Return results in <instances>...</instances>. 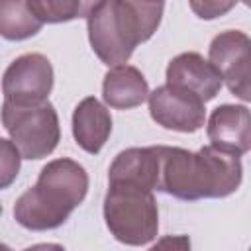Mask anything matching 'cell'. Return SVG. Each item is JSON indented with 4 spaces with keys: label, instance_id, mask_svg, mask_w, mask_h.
Wrapping results in <instances>:
<instances>
[{
    "label": "cell",
    "instance_id": "6",
    "mask_svg": "<svg viewBox=\"0 0 251 251\" xmlns=\"http://www.w3.org/2000/svg\"><path fill=\"white\" fill-rule=\"evenodd\" d=\"M212 67L229 92L243 102L251 100V39L245 31L227 29L218 33L208 49Z\"/></svg>",
    "mask_w": 251,
    "mask_h": 251
},
{
    "label": "cell",
    "instance_id": "2",
    "mask_svg": "<svg viewBox=\"0 0 251 251\" xmlns=\"http://www.w3.org/2000/svg\"><path fill=\"white\" fill-rule=\"evenodd\" d=\"M161 18L163 2L102 0L86 16L92 51L108 67L127 63L135 47L157 31Z\"/></svg>",
    "mask_w": 251,
    "mask_h": 251
},
{
    "label": "cell",
    "instance_id": "18",
    "mask_svg": "<svg viewBox=\"0 0 251 251\" xmlns=\"http://www.w3.org/2000/svg\"><path fill=\"white\" fill-rule=\"evenodd\" d=\"M241 2H243V4H245V6H249V0H241Z\"/></svg>",
    "mask_w": 251,
    "mask_h": 251
},
{
    "label": "cell",
    "instance_id": "13",
    "mask_svg": "<svg viewBox=\"0 0 251 251\" xmlns=\"http://www.w3.org/2000/svg\"><path fill=\"white\" fill-rule=\"evenodd\" d=\"M149 96V84L141 71L131 65H116L104 75L102 98L110 108L129 110L141 106Z\"/></svg>",
    "mask_w": 251,
    "mask_h": 251
},
{
    "label": "cell",
    "instance_id": "1",
    "mask_svg": "<svg viewBox=\"0 0 251 251\" xmlns=\"http://www.w3.org/2000/svg\"><path fill=\"white\" fill-rule=\"evenodd\" d=\"M243 178L241 159L235 153L206 145L198 151L159 145L157 190L178 200L226 198Z\"/></svg>",
    "mask_w": 251,
    "mask_h": 251
},
{
    "label": "cell",
    "instance_id": "17",
    "mask_svg": "<svg viewBox=\"0 0 251 251\" xmlns=\"http://www.w3.org/2000/svg\"><path fill=\"white\" fill-rule=\"evenodd\" d=\"M239 0H188L190 10L200 20H216L235 8Z\"/></svg>",
    "mask_w": 251,
    "mask_h": 251
},
{
    "label": "cell",
    "instance_id": "15",
    "mask_svg": "<svg viewBox=\"0 0 251 251\" xmlns=\"http://www.w3.org/2000/svg\"><path fill=\"white\" fill-rule=\"evenodd\" d=\"M102 0H29L31 10L43 24H65L86 18Z\"/></svg>",
    "mask_w": 251,
    "mask_h": 251
},
{
    "label": "cell",
    "instance_id": "4",
    "mask_svg": "<svg viewBox=\"0 0 251 251\" xmlns=\"http://www.w3.org/2000/svg\"><path fill=\"white\" fill-rule=\"evenodd\" d=\"M104 220L120 243H151L159 231V208L153 190L129 182H110L104 196Z\"/></svg>",
    "mask_w": 251,
    "mask_h": 251
},
{
    "label": "cell",
    "instance_id": "5",
    "mask_svg": "<svg viewBox=\"0 0 251 251\" xmlns=\"http://www.w3.org/2000/svg\"><path fill=\"white\" fill-rule=\"evenodd\" d=\"M0 116L22 159H43L51 155L61 141L59 116L49 100L35 104H14L4 100Z\"/></svg>",
    "mask_w": 251,
    "mask_h": 251
},
{
    "label": "cell",
    "instance_id": "12",
    "mask_svg": "<svg viewBox=\"0 0 251 251\" xmlns=\"http://www.w3.org/2000/svg\"><path fill=\"white\" fill-rule=\"evenodd\" d=\"M112 133V116L110 110L94 96L82 98L73 112V137L76 145L96 155L106 145Z\"/></svg>",
    "mask_w": 251,
    "mask_h": 251
},
{
    "label": "cell",
    "instance_id": "3",
    "mask_svg": "<svg viewBox=\"0 0 251 251\" xmlns=\"http://www.w3.org/2000/svg\"><path fill=\"white\" fill-rule=\"evenodd\" d=\"M88 192V173L73 159L49 161L33 186L14 204L16 222L31 231H47L63 226Z\"/></svg>",
    "mask_w": 251,
    "mask_h": 251
},
{
    "label": "cell",
    "instance_id": "11",
    "mask_svg": "<svg viewBox=\"0 0 251 251\" xmlns=\"http://www.w3.org/2000/svg\"><path fill=\"white\" fill-rule=\"evenodd\" d=\"M110 182H129L147 190L159 186V145L129 147L116 155L108 169Z\"/></svg>",
    "mask_w": 251,
    "mask_h": 251
},
{
    "label": "cell",
    "instance_id": "10",
    "mask_svg": "<svg viewBox=\"0 0 251 251\" xmlns=\"http://www.w3.org/2000/svg\"><path fill=\"white\" fill-rule=\"evenodd\" d=\"M206 133L210 145L245 155L251 147V126H249V110L243 104H222L218 106L206 126Z\"/></svg>",
    "mask_w": 251,
    "mask_h": 251
},
{
    "label": "cell",
    "instance_id": "14",
    "mask_svg": "<svg viewBox=\"0 0 251 251\" xmlns=\"http://www.w3.org/2000/svg\"><path fill=\"white\" fill-rule=\"evenodd\" d=\"M43 22L35 16L29 0H0V37L24 41L39 33Z\"/></svg>",
    "mask_w": 251,
    "mask_h": 251
},
{
    "label": "cell",
    "instance_id": "8",
    "mask_svg": "<svg viewBox=\"0 0 251 251\" xmlns=\"http://www.w3.org/2000/svg\"><path fill=\"white\" fill-rule=\"evenodd\" d=\"M147 100L153 122L165 129L194 133L206 122L204 102L196 94L182 90L178 86H157L153 92H149Z\"/></svg>",
    "mask_w": 251,
    "mask_h": 251
},
{
    "label": "cell",
    "instance_id": "7",
    "mask_svg": "<svg viewBox=\"0 0 251 251\" xmlns=\"http://www.w3.org/2000/svg\"><path fill=\"white\" fill-rule=\"evenodd\" d=\"M53 90V67L41 53H25L14 59L2 76L4 100L35 104L47 100Z\"/></svg>",
    "mask_w": 251,
    "mask_h": 251
},
{
    "label": "cell",
    "instance_id": "16",
    "mask_svg": "<svg viewBox=\"0 0 251 251\" xmlns=\"http://www.w3.org/2000/svg\"><path fill=\"white\" fill-rule=\"evenodd\" d=\"M20 165H22V155L14 145V141L0 137V190L8 188L16 180L20 173Z\"/></svg>",
    "mask_w": 251,
    "mask_h": 251
},
{
    "label": "cell",
    "instance_id": "19",
    "mask_svg": "<svg viewBox=\"0 0 251 251\" xmlns=\"http://www.w3.org/2000/svg\"><path fill=\"white\" fill-rule=\"evenodd\" d=\"M155 2H163V0H155Z\"/></svg>",
    "mask_w": 251,
    "mask_h": 251
},
{
    "label": "cell",
    "instance_id": "9",
    "mask_svg": "<svg viewBox=\"0 0 251 251\" xmlns=\"http://www.w3.org/2000/svg\"><path fill=\"white\" fill-rule=\"evenodd\" d=\"M165 78H167V84L178 86L182 90L196 94L204 104L214 100L224 84L222 76L212 67V63L194 51L180 53L175 59H171Z\"/></svg>",
    "mask_w": 251,
    "mask_h": 251
}]
</instances>
